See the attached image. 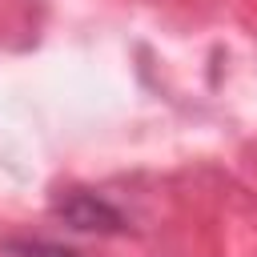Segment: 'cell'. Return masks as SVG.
I'll return each mask as SVG.
<instances>
[{"label":"cell","instance_id":"1","mask_svg":"<svg viewBox=\"0 0 257 257\" xmlns=\"http://www.w3.org/2000/svg\"><path fill=\"white\" fill-rule=\"evenodd\" d=\"M56 217H64L72 229H80V233H108V229H116L120 225V213L104 201V197H96V193H84V189H72V193H64L60 201H56Z\"/></svg>","mask_w":257,"mask_h":257},{"label":"cell","instance_id":"2","mask_svg":"<svg viewBox=\"0 0 257 257\" xmlns=\"http://www.w3.org/2000/svg\"><path fill=\"white\" fill-rule=\"evenodd\" d=\"M8 257H80V253L68 245H56V241H12Z\"/></svg>","mask_w":257,"mask_h":257}]
</instances>
